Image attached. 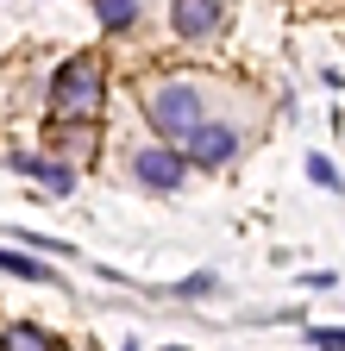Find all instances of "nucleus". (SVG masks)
Here are the masks:
<instances>
[{"instance_id":"f257e3e1","label":"nucleus","mask_w":345,"mask_h":351,"mask_svg":"<svg viewBox=\"0 0 345 351\" xmlns=\"http://www.w3.org/2000/svg\"><path fill=\"white\" fill-rule=\"evenodd\" d=\"M51 101H57L69 119H88V113L101 107V63H95V57L63 63V69H57V82H51Z\"/></svg>"},{"instance_id":"f03ea898","label":"nucleus","mask_w":345,"mask_h":351,"mask_svg":"<svg viewBox=\"0 0 345 351\" xmlns=\"http://www.w3.org/2000/svg\"><path fill=\"white\" fill-rule=\"evenodd\" d=\"M151 125L163 132V138H189V132L201 125V95L189 82H163L151 88Z\"/></svg>"},{"instance_id":"7ed1b4c3","label":"nucleus","mask_w":345,"mask_h":351,"mask_svg":"<svg viewBox=\"0 0 345 351\" xmlns=\"http://www.w3.org/2000/svg\"><path fill=\"white\" fill-rule=\"evenodd\" d=\"M226 25V7L220 0H176V32L182 38H213Z\"/></svg>"},{"instance_id":"20e7f679","label":"nucleus","mask_w":345,"mask_h":351,"mask_svg":"<svg viewBox=\"0 0 345 351\" xmlns=\"http://www.w3.org/2000/svg\"><path fill=\"white\" fill-rule=\"evenodd\" d=\"M189 145H195V163H226V157L239 151V132H233V125H207V119H201V125L189 132Z\"/></svg>"},{"instance_id":"39448f33","label":"nucleus","mask_w":345,"mask_h":351,"mask_svg":"<svg viewBox=\"0 0 345 351\" xmlns=\"http://www.w3.org/2000/svg\"><path fill=\"white\" fill-rule=\"evenodd\" d=\"M139 182L176 189V182H182V157H176V151H145V157H139Z\"/></svg>"},{"instance_id":"423d86ee","label":"nucleus","mask_w":345,"mask_h":351,"mask_svg":"<svg viewBox=\"0 0 345 351\" xmlns=\"http://www.w3.org/2000/svg\"><path fill=\"white\" fill-rule=\"evenodd\" d=\"M13 169H25V176H38V182H51L57 195H69V182H75V176H69V169H57V163H38V157H13Z\"/></svg>"},{"instance_id":"0eeeda50","label":"nucleus","mask_w":345,"mask_h":351,"mask_svg":"<svg viewBox=\"0 0 345 351\" xmlns=\"http://www.w3.org/2000/svg\"><path fill=\"white\" fill-rule=\"evenodd\" d=\"M0 270H13V276H25V282H51L45 263H32V257H19V251H7V245H0Z\"/></svg>"},{"instance_id":"6e6552de","label":"nucleus","mask_w":345,"mask_h":351,"mask_svg":"<svg viewBox=\"0 0 345 351\" xmlns=\"http://www.w3.org/2000/svg\"><path fill=\"white\" fill-rule=\"evenodd\" d=\"M95 7H101V25H113V32H126L139 19V0H95Z\"/></svg>"},{"instance_id":"1a4fd4ad","label":"nucleus","mask_w":345,"mask_h":351,"mask_svg":"<svg viewBox=\"0 0 345 351\" xmlns=\"http://www.w3.org/2000/svg\"><path fill=\"white\" fill-rule=\"evenodd\" d=\"M7 345H13V351H51V339L38 332V326H13V332H7Z\"/></svg>"},{"instance_id":"9d476101","label":"nucleus","mask_w":345,"mask_h":351,"mask_svg":"<svg viewBox=\"0 0 345 351\" xmlns=\"http://www.w3.org/2000/svg\"><path fill=\"white\" fill-rule=\"evenodd\" d=\"M314 345L320 351H345V332H314Z\"/></svg>"},{"instance_id":"9b49d317","label":"nucleus","mask_w":345,"mask_h":351,"mask_svg":"<svg viewBox=\"0 0 345 351\" xmlns=\"http://www.w3.org/2000/svg\"><path fill=\"white\" fill-rule=\"evenodd\" d=\"M126 351H139V345H126Z\"/></svg>"}]
</instances>
